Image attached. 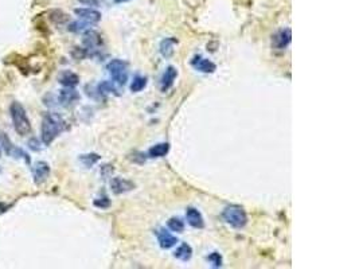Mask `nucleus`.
Here are the masks:
<instances>
[{
	"instance_id": "10",
	"label": "nucleus",
	"mask_w": 359,
	"mask_h": 269,
	"mask_svg": "<svg viewBox=\"0 0 359 269\" xmlns=\"http://www.w3.org/2000/svg\"><path fill=\"white\" fill-rule=\"evenodd\" d=\"M111 188L115 194H124V192L131 191L135 188V183L124 178H113L111 182Z\"/></svg>"
},
{
	"instance_id": "23",
	"label": "nucleus",
	"mask_w": 359,
	"mask_h": 269,
	"mask_svg": "<svg viewBox=\"0 0 359 269\" xmlns=\"http://www.w3.org/2000/svg\"><path fill=\"white\" fill-rule=\"evenodd\" d=\"M99 92L102 94H109V93H115V94H119L117 93V89L115 88V85L109 81H104V83H101L99 85Z\"/></svg>"
},
{
	"instance_id": "8",
	"label": "nucleus",
	"mask_w": 359,
	"mask_h": 269,
	"mask_svg": "<svg viewBox=\"0 0 359 269\" xmlns=\"http://www.w3.org/2000/svg\"><path fill=\"white\" fill-rule=\"evenodd\" d=\"M178 77V70L174 66H168L166 69V72L163 73V76L160 78V90L166 93L167 90H170L172 88V85L175 83V80Z\"/></svg>"
},
{
	"instance_id": "21",
	"label": "nucleus",
	"mask_w": 359,
	"mask_h": 269,
	"mask_svg": "<svg viewBox=\"0 0 359 269\" xmlns=\"http://www.w3.org/2000/svg\"><path fill=\"white\" fill-rule=\"evenodd\" d=\"M89 24L90 23L88 22H73L69 24V31H72V33H83V31H88L89 30Z\"/></svg>"
},
{
	"instance_id": "27",
	"label": "nucleus",
	"mask_w": 359,
	"mask_h": 269,
	"mask_svg": "<svg viewBox=\"0 0 359 269\" xmlns=\"http://www.w3.org/2000/svg\"><path fill=\"white\" fill-rule=\"evenodd\" d=\"M127 1H131V0H115V3L120 4V3H127Z\"/></svg>"
},
{
	"instance_id": "12",
	"label": "nucleus",
	"mask_w": 359,
	"mask_h": 269,
	"mask_svg": "<svg viewBox=\"0 0 359 269\" xmlns=\"http://www.w3.org/2000/svg\"><path fill=\"white\" fill-rule=\"evenodd\" d=\"M156 234H158V241H159V245H160L161 249H170V248L177 245L178 238L175 236H172L170 231L160 229V230L156 231Z\"/></svg>"
},
{
	"instance_id": "11",
	"label": "nucleus",
	"mask_w": 359,
	"mask_h": 269,
	"mask_svg": "<svg viewBox=\"0 0 359 269\" xmlns=\"http://www.w3.org/2000/svg\"><path fill=\"white\" fill-rule=\"evenodd\" d=\"M74 14L81 18L83 22H88L90 24L99 23L101 21V12L93 10V8H76Z\"/></svg>"
},
{
	"instance_id": "24",
	"label": "nucleus",
	"mask_w": 359,
	"mask_h": 269,
	"mask_svg": "<svg viewBox=\"0 0 359 269\" xmlns=\"http://www.w3.org/2000/svg\"><path fill=\"white\" fill-rule=\"evenodd\" d=\"M207 261H210L214 268H219V267H222V257L219 253L217 252L211 253L210 256H207Z\"/></svg>"
},
{
	"instance_id": "2",
	"label": "nucleus",
	"mask_w": 359,
	"mask_h": 269,
	"mask_svg": "<svg viewBox=\"0 0 359 269\" xmlns=\"http://www.w3.org/2000/svg\"><path fill=\"white\" fill-rule=\"evenodd\" d=\"M12 117V124L17 131L18 135L20 136H27L31 133V123L28 120L27 113L19 103H12L10 108Z\"/></svg>"
},
{
	"instance_id": "6",
	"label": "nucleus",
	"mask_w": 359,
	"mask_h": 269,
	"mask_svg": "<svg viewBox=\"0 0 359 269\" xmlns=\"http://www.w3.org/2000/svg\"><path fill=\"white\" fill-rule=\"evenodd\" d=\"M83 44H85V51L88 54L89 51L96 53L97 50L102 46V39L100 37V34L93 30H88L85 31V37H83Z\"/></svg>"
},
{
	"instance_id": "22",
	"label": "nucleus",
	"mask_w": 359,
	"mask_h": 269,
	"mask_svg": "<svg viewBox=\"0 0 359 269\" xmlns=\"http://www.w3.org/2000/svg\"><path fill=\"white\" fill-rule=\"evenodd\" d=\"M80 160L82 162L83 166L86 167H92L93 165H96L100 160V155L97 154H88V155H81Z\"/></svg>"
},
{
	"instance_id": "28",
	"label": "nucleus",
	"mask_w": 359,
	"mask_h": 269,
	"mask_svg": "<svg viewBox=\"0 0 359 269\" xmlns=\"http://www.w3.org/2000/svg\"><path fill=\"white\" fill-rule=\"evenodd\" d=\"M0 155H1V145H0Z\"/></svg>"
},
{
	"instance_id": "18",
	"label": "nucleus",
	"mask_w": 359,
	"mask_h": 269,
	"mask_svg": "<svg viewBox=\"0 0 359 269\" xmlns=\"http://www.w3.org/2000/svg\"><path fill=\"white\" fill-rule=\"evenodd\" d=\"M174 257L178 258V260H182V261H188L190 258L193 257V248L190 247L188 244H182L174 252Z\"/></svg>"
},
{
	"instance_id": "14",
	"label": "nucleus",
	"mask_w": 359,
	"mask_h": 269,
	"mask_svg": "<svg viewBox=\"0 0 359 269\" xmlns=\"http://www.w3.org/2000/svg\"><path fill=\"white\" fill-rule=\"evenodd\" d=\"M186 218H187L188 225L193 226L195 229H203L204 228L203 217H202V214H200L197 209L188 207V209L186 210Z\"/></svg>"
},
{
	"instance_id": "13",
	"label": "nucleus",
	"mask_w": 359,
	"mask_h": 269,
	"mask_svg": "<svg viewBox=\"0 0 359 269\" xmlns=\"http://www.w3.org/2000/svg\"><path fill=\"white\" fill-rule=\"evenodd\" d=\"M58 100L63 106H70L73 105L76 101L80 100V94H78L77 90H74L73 88H66L62 89L60 92V96H58Z\"/></svg>"
},
{
	"instance_id": "25",
	"label": "nucleus",
	"mask_w": 359,
	"mask_h": 269,
	"mask_svg": "<svg viewBox=\"0 0 359 269\" xmlns=\"http://www.w3.org/2000/svg\"><path fill=\"white\" fill-rule=\"evenodd\" d=\"M94 206L101 207V209H106V207H109V206H111V201H109V199H108L106 197L99 198V199H96V201H94Z\"/></svg>"
},
{
	"instance_id": "7",
	"label": "nucleus",
	"mask_w": 359,
	"mask_h": 269,
	"mask_svg": "<svg viewBox=\"0 0 359 269\" xmlns=\"http://www.w3.org/2000/svg\"><path fill=\"white\" fill-rule=\"evenodd\" d=\"M33 175H34V181L37 185H40L43 182L47 181V178L50 175V166L46 163V162H42L39 160L35 165L33 166Z\"/></svg>"
},
{
	"instance_id": "26",
	"label": "nucleus",
	"mask_w": 359,
	"mask_h": 269,
	"mask_svg": "<svg viewBox=\"0 0 359 269\" xmlns=\"http://www.w3.org/2000/svg\"><path fill=\"white\" fill-rule=\"evenodd\" d=\"M83 4H88V6H97L101 0H80Z\"/></svg>"
},
{
	"instance_id": "16",
	"label": "nucleus",
	"mask_w": 359,
	"mask_h": 269,
	"mask_svg": "<svg viewBox=\"0 0 359 269\" xmlns=\"http://www.w3.org/2000/svg\"><path fill=\"white\" fill-rule=\"evenodd\" d=\"M178 43V41L175 38H166L163 39L160 42V54L164 57V58H170L174 55V51H175V44Z\"/></svg>"
},
{
	"instance_id": "5",
	"label": "nucleus",
	"mask_w": 359,
	"mask_h": 269,
	"mask_svg": "<svg viewBox=\"0 0 359 269\" xmlns=\"http://www.w3.org/2000/svg\"><path fill=\"white\" fill-rule=\"evenodd\" d=\"M291 41H292L291 28H282L272 37V46L277 50H284L289 46Z\"/></svg>"
},
{
	"instance_id": "9",
	"label": "nucleus",
	"mask_w": 359,
	"mask_h": 269,
	"mask_svg": "<svg viewBox=\"0 0 359 269\" xmlns=\"http://www.w3.org/2000/svg\"><path fill=\"white\" fill-rule=\"evenodd\" d=\"M191 65L195 70L202 73H214L217 70V66L214 62H211L210 60H206L200 55L194 57V60L191 61Z\"/></svg>"
},
{
	"instance_id": "4",
	"label": "nucleus",
	"mask_w": 359,
	"mask_h": 269,
	"mask_svg": "<svg viewBox=\"0 0 359 269\" xmlns=\"http://www.w3.org/2000/svg\"><path fill=\"white\" fill-rule=\"evenodd\" d=\"M106 70L111 74L112 80L119 85H125L128 81V66L121 60H112L106 65Z\"/></svg>"
},
{
	"instance_id": "19",
	"label": "nucleus",
	"mask_w": 359,
	"mask_h": 269,
	"mask_svg": "<svg viewBox=\"0 0 359 269\" xmlns=\"http://www.w3.org/2000/svg\"><path fill=\"white\" fill-rule=\"evenodd\" d=\"M145 86H147V78L141 77V76H136V77L133 78L132 83H131V90H132L133 93H139Z\"/></svg>"
},
{
	"instance_id": "1",
	"label": "nucleus",
	"mask_w": 359,
	"mask_h": 269,
	"mask_svg": "<svg viewBox=\"0 0 359 269\" xmlns=\"http://www.w3.org/2000/svg\"><path fill=\"white\" fill-rule=\"evenodd\" d=\"M65 129V120L58 113H46L42 120V142L49 145Z\"/></svg>"
},
{
	"instance_id": "3",
	"label": "nucleus",
	"mask_w": 359,
	"mask_h": 269,
	"mask_svg": "<svg viewBox=\"0 0 359 269\" xmlns=\"http://www.w3.org/2000/svg\"><path fill=\"white\" fill-rule=\"evenodd\" d=\"M222 218L226 224H229L236 229H242L243 226L248 224V215L246 211L238 206V205H229L222 211Z\"/></svg>"
},
{
	"instance_id": "20",
	"label": "nucleus",
	"mask_w": 359,
	"mask_h": 269,
	"mask_svg": "<svg viewBox=\"0 0 359 269\" xmlns=\"http://www.w3.org/2000/svg\"><path fill=\"white\" fill-rule=\"evenodd\" d=\"M167 225H168V228H170L172 231H177V233H182V231L184 230V222H183L180 218H177V217L170 218L168 222H167Z\"/></svg>"
},
{
	"instance_id": "17",
	"label": "nucleus",
	"mask_w": 359,
	"mask_h": 269,
	"mask_svg": "<svg viewBox=\"0 0 359 269\" xmlns=\"http://www.w3.org/2000/svg\"><path fill=\"white\" fill-rule=\"evenodd\" d=\"M168 151H170V144L168 143L155 144L148 149V156L149 158H163L168 154Z\"/></svg>"
},
{
	"instance_id": "15",
	"label": "nucleus",
	"mask_w": 359,
	"mask_h": 269,
	"mask_svg": "<svg viewBox=\"0 0 359 269\" xmlns=\"http://www.w3.org/2000/svg\"><path fill=\"white\" fill-rule=\"evenodd\" d=\"M58 81H60V83L63 85L65 88H74V86H77L78 83H80V77H78L76 73L66 70V72H63L60 74Z\"/></svg>"
}]
</instances>
